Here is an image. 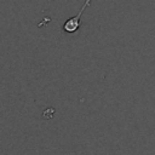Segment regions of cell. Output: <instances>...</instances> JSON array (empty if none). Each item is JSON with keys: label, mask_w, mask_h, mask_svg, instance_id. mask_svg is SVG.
<instances>
[{"label": "cell", "mask_w": 155, "mask_h": 155, "mask_svg": "<svg viewBox=\"0 0 155 155\" xmlns=\"http://www.w3.org/2000/svg\"><path fill=\"white\" fill-rule=\"evenodd\" d=\"M91 4V0H85V4L82 5V7L80 8V11L78 12L76 16L74 17H70L69 19H67L63 24V31L64 33H68V34H73V33H76L81 25V16L84 13V11L86 10V7H88Z\"/></svg>", "instance_id": "cell-1"}]
</instances>
